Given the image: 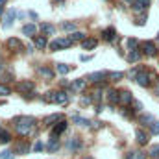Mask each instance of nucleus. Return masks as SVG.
Masks as SVG:
<instances>
[{
	"label": "nucleus",
	"mask_w": 159,
	"mask_h": 159,
	"mask_svg": "<svg viewBox=\"0 0 159 159\" xmlns=\"http://www.w3.org/2000/svg\"><path fill=\"white\" fill-rule=\"evenodd\" d=\"M126 44H128V48H129V50H137L135 46H137L139 43H137V39H128V41H126Z\"/></svg>",
	"instance_id": "e433bc0d"
},
{
	"label": "nucleus",
	"mask_w": 159,
	"mask_h": 159,
	"mask_svg": "<svg viewBox=\"0 0 159 159\" xmlns=\"http://www.w3.org/2000/svg\"><path fill=\"white\" fill-rule=\"evenodd\" d=\"M43 100H44L46 104H56V91H50V93H46V94L43 96Z\"/></svg>",
	"instance_id": "bb28decb"
},
{
	"label": "nucleus",
	"mask_w": 159,
	"mask_h": 159,
	"mask_svg": "<svg viewBox=\"0 0 159 159\" xmlns=\"http://www.w3.org/2000/svg\"><path fill=\"white\" fill-rule=\"evenodd\" d=\"M56 70H57L59 74H69V72H70V67L65 65V63H57V65H56Z\"/></svg>",
	"instance_id": "a878e982"
},
{
	"label": "nucleus",
	"mask_w": 159,
	"mask_h": 159,
	"mask_svg": "<svg viewBox=\"0 0 159 159\" xmlns=\"http://www.w3.org/2000/svg\"><path fill=\"white\" fill-rule=\"evenodd\" d=\"M83 159H93V157H83Z\"/></svg>",
	"instance_id": "3c124183"
},
{
	"label": "nucleus",
	"mask_w": 159,
	"mask_h": 159,
	"mask_svg": "<svg viewBox=\"0 0 159 159\" xmlns=\"http://www.w3.org/2000/svg\"><path fill=\"white\" fill-rule=\"evenodd\" d=\"M126 159H144V154L143 152H129Z\"/></svg>",
	"instance_id": "72a5a7b5"
},
{
	"label": "nucleus",
	"mask_w": 159,
	"mask_h": 159,
	"mask_svg": "<svg viewBox=\"0 0 159 159\" xmlns=\"http://www.w3.org/2000/svg\"><path fill=\"white\" fill-rule=\"evenodd\" d=\"M13 157V152L11 150H4L2 154H0V159H11Z\"/></svg>",
	"instance_id": "58836bf2"
},
{
	"label": "nucleus",
	"mask_w": 159,
	"mask_h": 159,
	"mask_svg": "<svg viewBox=\"0 0 159 159\" xmlns=\"http://www.w3.org/2000/svg\"><path fill=\"white\" fill-rule=\"evenodd\" d=\"M65 148H67V152H78L80 148H81V141H80L78 137L69 139V141H67V144H65Z\"/></svg>",
	"instance_id": "0eeeda50"
},
{
	"label": "nucleus",
	"mask_w": 159,
	"mask_h": 159,
	"mask_svg": "<svg viewBox=\"0 0 159 159\" xmlns=\"http://www.w3.org/2000/svg\"><path fill=\"white\" fill-rule=\"evenodd\" d=\"M131 104H133L135 111H143V104H141V102H131Z\"/></svg>",
	"instance_id": "79ce46f5"
},
{
	"label": "nucleus",
	"mask_w": 159,
	"mask_h": 159,
	"mask_svg": "<svg viewBox=\"0 0 159 159\" xmlns=\"http://www.w3.org/2000/svg\"><path fill=\"white\" fill-rule=\"evenodd\" d=\"M135 137H137V143L141 144V146H144L146 143H148V135L143 131V129H137V133H135Z\"/></svg>",
	"instance_id": "a211bd4d"
},
{
	"label": "nucleus",
	"mask_w": 159,
	"mask_h": 159,
	"mask_svg": "<svg viewBox=\"0 0 159 159\" xmlns=\"http://www.w3.org/2000/svg\"><path fill=\"white\" fill-rule=\"evenodd\" d=\"M135 81L141 85V87H148L150 83H152V80H150V72H146L144 69L137 74V78H135Z\"/></svg>",
	"instance_id": "20e7f679"
},
{
	"label": "nucleus",
	"mask_w": 159,
	"mask_h": 159,
	"mask_svg": "<svg viewBox=\"0 0 159 159\" xmlns=\"http://www.w3.org/2000/svg\"><path fill=\"white\" fill-rule=\"evenodd\" d=\"M56 150H59V141L57 139H50V144H48V152H56Z\"/></svg>",
	"instance_id": "c85d7f7f"
},
{
	"label": "nucleus",
	"mask_w": 159,
	"mask_h": 159,
	"mask_svg": "<svg viewBox=\"0 0 159 159\" xmlns=\"http://www.w3.org/2000/svg\"><path fill=\"white\" fill-rule=\"evenodd\" d=\"M141 48H143V54H146V56H156L157 54V48H156V44L152 43V41H144L143 44H141Z\"/></svg>",
	"instance_id": "39448f33"
},
{
	"label": "nucleus",
	"mask_w": 159,
	"mask_h": 159,
	"mask_svg": "<svg viewBox=\"0 0 159 159\" xmlns=\"http://www.w3.org/2000/svg\"><path fill=\"white\" fill-rule=\"evenodd\" d=\"M41 32L44 34V35H54V32H56V28L52 26V24H41Z\"/></svg>",
	"instance_id": "5701e85b"
},
{
	"label": "nucleus",
	"mask_w": 159,
	"mask_h": 159,
	"mask_svg": "<svg viewBox=\"0 0 159 159\" xmlns=\"http://www.w3.org/2000/svg\"><path fill=\"white\" fill-rule=\"evenodd\" d=\"M35 32H37L35 24H24L22 26V34L24 35H35Z\"/></svg>",
	"instance_id": "4be33fe9"
},
{
	"label": "nucleus",
	"mask_w": 159,
	"mask_h": 159,
	"mask_svg": "<svg viewBox=\"0 0 159 159\" xmlns=\"http://www.w3.org/2000/svg\"><path fill=\"white\" fill-rule=\"evenodd\" d=\"M152 159H159V157H152Z\"/></svg>",
	"instance_id": "5fc2aeb1"
},
{
	"label": "nucleus",
	"mask_w": 159,
	"mask_h": 159,
	"mask_svg": "<svg viewBox=\"0 0 159 159\" xmlns=\"http://www.w3.org/2000/svg\"><path fill=\"white\" fill-rule=\"evenodd\" d=\"M43 148H44V144H43L41 141H37V143H35V146H34V150H35V152H41Z\"/></svg>",
	"instance_id": "a19ab883"
},
{
	"label": "nucleus",
	"mask_w": 159,
	"mask_h": 159,
	"mask_svg": "<svg viewBox=\"0 0 159 159\" xmlns=\"http://www.w3.org/2000/svg\"><path fill=\"white\" fill-rule=\"evenodd\" d=\"M2 13H4V7H0V17H2Z\"/></svg>",
	"instance_id": "09e8293b"
},
{
	"label": "nucleus",
	"mask_w": 159,
	"mask_h": 159,
	"mask_svg": "<svg viewBox=\"0 0 159 159\" xmlns=\"http://www.w3.org/2000/svg\"><path fill=\"white\" fill-rule=\"evenodd\" d=\"M72 122H76L78 126H83V128H87V126L91 124V122H89L87 119H81V117H80V115H76V113L72 115Z\"/></svg>",
	"instance_id": "b1692460"
},
{
	"label": "nucleus",
	"mask_w": 159,
	"mask_h": 159,
	"mask_svg": "<svg viewBox=\"0 0 159 159\" xmlns=\"http://www.w3.org/2000/svg\"><path fill=\"white\" fill-rule=\"evenodd\" d=\"M126 2H133V0H126Z\"/></svg>",
	"instance_id": "603ef678"
},
{
	"label": "nucleus",
	"mask_w": 159,
	"mask_h": 159,
	"mask_svg": "<svg viewBox=\"0 0 159 159\" xmlns=\"http://www.w3.org/2000/svg\"><path fill=\"white\" fill-rule=\"evenodd\" d=\"M9 93H11V91H9V87H6V85H2V83H0V94H2V96H7Z\"/></svg>",
	"instance_id": "ea45409f"
},
{
	"label": "nucleus",
	"mask_w": 159,
	"mask_h": 159,
	"mask_svg": "<svg viewBox=\"0 0 159 159\" xmlns=\"http://www.w3.org/2000/svg\"><path fill=\"white\" fill-rule=\"evenodd\" d=\"M9 141H11V135L6 129H0V143H9Z\"/></svg>",
	"instance_id": "2f4dec72"
},
{
	"label": "nucleus",
	"mask_w": 159,
	"mask_h": 159,
	"mask_svg": "<svg viewBox=\"0 0 159 159\" xmlns=\"http://www.w3.org/2000/svg\"><path fill=\"white\" fill-rule=\"evenodd\" d=\"M107 78L111 81H119V80L124 78V72H107Z\"/></svg>",
	"instance_id": "c756f323"
},
{
	"label": "nucleus",
	"mask_w": 159,
	"mask_h": 159,
	"mask_svg": "<svg viewBox=\"0 0 159 159\" xmlns=\"http://www.w3.org/2000/svg\"><path fill=\"white\" fill-rule=\"evenodd\" d=\"M39 74L43 76V78H46V80L54 78V70H52V69H48V67H39Z\"/></svg>",
	"instance_id": "412c9836"
},
{
	"label": "nucleus",
	"mask_w": 159,
	"mask_h": 159,
	"mask_svg": "<svg viewBox=\"0 0 159 159\" xmlns=\"http://www.w3.org/2000/svg\"><path fill=\"white\" fill-rule=\"evenodd\" d=\"M4 70V61H2V57H0V72Z\"/></svg>",
	"instance_id": "a18cd8bd"
},
{
	"label": "nucleus",
	"mask_w": 159,
	"mask_h": 159,
	"mask_svg": "<svg viewBox=\"0 0 159 159\" xmlns=\"http://www.w3.org/2000/svg\"><path fill=\"white\" fill-rule=\"evenodd\" d=\"M61 120H63V115H57V113H56V115H48L46 119L43 120V124H44V126H52L54 122H61Z\"/></svg>",
	"instance_id": "dca6fc26"
},
{
	"label": "nucleus",
	"mask_w": 159,
	"mask_h": 159,
	"mask_svg": "<svg viewBox=\"0 0 159 159\" xmlns=\"http://www.w3.org/2000/svg\"><path fill=\"white\" fill-rule=\"evenodd\" d=\"M11 78H13V74H4V81H11Z\"/></svg>",
	"instance_id": "c03bdc74"
},
{
	"label": "nucleus",
	"mask_w": 159,
	"mask_h": 159,
	"mask_svg": "<svg viewBox=\"0 0 159 159\" xmlns=\"http://www.w3.org/2000/svg\"><path fill=\"white\" fill-rule=\"evenodd\" d=\"M69 102V94L65 91H56V104H67Z\"/></svg>",
	"instance_id": "f3484780"
},
{
	"label": "nucleus",
	"mask_w": 159,
	"mask_h": 159,
	"mask_svg": "<svg viewBox=\"0 0 159 159\" xmlns=\"http://www.w3.org/2000/svg\"><path fill=\"white\" fill-rule=\"evenodd\" d=\"M61 30H65V32H74V30H76V24H74V22H63V24H61Z\"/></svg>",
	"instance_id": "7c9ffc66"
},
{
	"label": "nucleus",
	"mask_w": 159,
	"mask_h": 159,
	"mask_svg": "<svg viewBox=\"0 0 159 159\" xmlns=\"http://www.w3.org/2000/svg\"><path fill=\"white\" fill-rule=\"evenodd\" d=\"M17 17V11L15 9H9L6 15H4V22H2V26H4V30H9L11 28V24H13V19Z\"/></svg>",
	"instance_id": "423d86ee"
},
{
	"label": "nucleus",
	"mask_w": 159,
	"mask_h": 159,
	"mask_svg": "<svg viewBox=\"0 0 159 159\" xmlns=\"http://www.w3.org/2000/svg\"><path fill=\"white\" fill-rule=\"evenodd\" d=\"M141 59V52L139 50H131L129 54H128V61L129 63H135V61H139Z\"/></svg>",
	"instance_id": "393cba45"
},
{
	"label": "nucleus",
	"mask_w": 159,
	"mask_h": 159,
	"mask_svg": "<svg viewBox=\"0 0 159 159\" xmlns=\"http://www.w3.org/2000/svg\"><path fill=\"white\" fill-rule=\"evenodd\" d=\"M6 2H7V0H0V7H2V6H4Z\"/></svg>",
	"instance_id": "49530a36"
},
{
	"label": "nucleus",
	"mask_w": 159,
	"mask_h": 159,
	"mask_svg": "<svg viewBox=\"0 0 159 159\" xmlns=\"http://www.w3.org/2000/svg\"><path fill=\"white\" fill-rule=\"evenodd\" d=\"M157 43H159V35H157Z\"/></svg>",
	"instance_id": "864d4df0"
},
{
	"label": "nucleus",
	"mask_w": 159,
	"mask_h": 159,
	"mask_svg": "<svg viewBox=\"0 0 159 159\" xmlns=\"http://www.w3.org/2000/svg\"><path fill=\"white\" fill-rule=\"evenodd\" d=\"M150 133H152V135H159V122H154V124L150 126Z\"/></svg>",
	"instance_id": "4c0bfd02"
},
{
	"label": "nucleus",
	"mask_w": 159,
	"mask_h": 159,
	"mask_svg": "<svg viewBox=\"0 0 159 159\" xmlns=\"http://www.w3.org/2000/svg\"><path fill=\"white\" fill-rule=\"evenodd\" d=\"M104 78H107V72H93V74L87 76V80L93 81V83H102V81H106Z\"/></svg>",
	"instance_id": "9d476101"
},
{
	"label": "nucleus",
	"mask_w": 159,
	"mask_h": 159,
	"mask_svg": "<svg viewBox=\"0 0 159 159\" xmlns=\"http://www.w3.org/2000/svg\"><path fill=\"white\" fill-rule=\"evenodd\" d=\"M131 102H133V96H131V93H129V91H120L119 104H122V106H128V104H131Z\"/></svg>",
	"instance_id": "9b49d317"
},
{
	"label": "nucleus",
	"mask_w": 159,
	"mask_h": 159,
	"mask_svg": "<svg viewBox=\"0 0 159 159\" xmlns=\"http://www.w3.org/2000/svg\"><path fill=\"white\" fill-rule=\"evenodd\" d=\"M85 39V34H81V32H74V35H70V41L74 43V41H81Z\"/></svg>",
	"instance_id": "c9c22d12"
},
{
	"label": "nucleus",
	"mask_w": 159,
	"mask_h": 159,
	"mask_svg": "<svg viewBox=\"0 0 159 159\" xmlns=\"http://www.w3.org/2000/svg\"><path fill=\"white\" fill-rule=\"evenodd\" d=\"M87 104H91V98L87 96V98H81V106H87Z\"/></svg>",
	"instance_id": "37998d69"
},
{
	"label": "nucleus",
	"mask_w": 159,
	"mask_h": 159,
	"mask_svg": "<svg viewBox=\"0 0 159 159\" xmlns=\"http://www.w3.org/2000/svg\"><path fill=\"white\" fill-rule=\"evenodd\" d=\"M46 44H48V43H46V37H44V35H37V37H35V46H37L39 50H43Z\"/></svg>",
	"instance_id": "cd10ccee"
},
{
	"label": "nucleus",
	"mask_w": 159,
	"mask_h": 159,
	"mask_svg": "<svg viewBox=\"0 0 159 159\" xmlns=\"http://www.w3.org/2000/svg\"><path fill=\"white\" fill-rule=\"evenodd\" d=\"M119 98H120V93H117L115 89H111V91H107V102H109L111 106H115V104H119Z\"/></svg>",
	"instance_id": "2eb2a0df"
},
{
	"label": "nucleus",
	"mask_w": 159,
	"mask_h": 159,
	"mask_svg": "<svg viewBox=\"0 0 159 159\" xmlns=\"http://www.w3.org/2000/svg\"><path fill=\"white\" fill-rule=\"evenodd\" d=\"M72 44V41H70V37H61V39H56L50 43V50H65V48H69Z\"/></svg>",
	"instance_id": "f03ea898"
},
{
	"label": "nucleus",
	"mask_w": 159,
	"mask_h": 159,
	"mask_svg": "<svg viewBox=\"0 0 159 159\" xmlns=\"http://www.w3.org/2000/svg\"><path fill=\"white\" fill-rule=\"evenodd\" d=\"M15 89H17L19 93H26V94H28V91H34V83L28 81V80H26V81H19V83L15 85Z\"/></svg>",
	"instance_id": "6e6552de"
},
{
	"label": "nucleus",
	"mask_w": 159,
	"mask_h": 159,
	"mask_svg": "<svg viewBox=\"0 0 159 159\" xmlns=\"http://www.w3.org/2000/svg\"><path fill=\"white\" fill-rule=\"evenodd\" d=\"M54 2H63V0H54Z\"/></svg>",
	"instance_id": "8fccbe9b"
},
{
	"label": "nucleus",
	"mask_w": 159,
	"mask_h": 159,
	"mask_svg": "<svg viewBox=\"0 0 159 159\" xmlns=\"http://www.w3.org/2000/svg\"><path fill=\"white\" fill-rule=\"evenodd\" d=\"M102 37L106 41H109V43H113V41L117 39V32H115V28H106L104 32H102Z\"/></svg>",
	"instance_id": "f8f14e48"
},
{
	"label": "nucleus",
	"mask_w": 159,
	"mask_h": 159,
	"mask_svg": "<svg viewBox=\"0 0 159 159\" xmlns=\"http://www.w3.org/2000/svg\"><path fill=\"white\" fill-rule=\"evenodd\" d=\"M6 44H7L11 50H15V52H22V50H24V44H22L19 39H15V37H9Z\"/></svg>",
	"instance_id": "1a4fd4ad"
},
{
	"label": "nucleus",
	"mask_w": 159,
	"mask_h": 159,
	"mask_svg": "<svg viewBox=\"0 0 159 159\" xmlns=\"http://www.w3.org/2000/svg\"><path fill=\"white\" fill-rule=\"evenodd\" d=\"M96 44H98V41L96 39H83V43H81V46L85 48V50H93V48H96Z\"/></svg>",
	"instance_id": "aec40b11"
},
{
	"label": "nucleus",
	"mask_w": 159,
	"mask_h": 159,
	"mask_svg": "<svg viewBox=\"0 0 159 159\" xmlns=\"http://www.w3.org/2000/svg\"><path fill=\"white\" fill-rule=\"evenodd\" d=\"M85 85H87V80H76L74 83H70V89L72 91H83Z\"/></svg>",
	"instance_id": "6ab92c4d"
},
{
	"label": "nucleus",
	"mask_w": 159,
	"mask_h": 159,
	"mask_svg": "<svg viewBox=\"0 0 159 159\" xmlns=\"http://www.w3.org/2000/svg\"><path fill=\"white\" fill-rule=\"evenodd\" d=\"M148 156H150V157H159V144H154V146L150 148Z\"/></svg>",
	"instance_id": "f704fd0d"
},
{
	"label": "nucleus",
	"mask_w": 159,
	"mask_h": 159,
	"mask_svg": "<svg viewBox=\"0 0 159 159\" xmlns=\"http://www.w3.org/2000/svg\"><path fill=\"white\" fill-rule=\"evenodd\" d=\"M156 94L159 96V83H157V87H156Z\"/></svg>",
	"instance_id": "de8ad7c7"
},
{
	"label": "nucleus",
	"mask_w": 159,
	"mask_h": 159,
	"mask_svg": "<svg viewBox=\"0 0 159 159\" xmlns=\"http://www.w3.org/2000/svg\"><path fill=\"white\" fill-rule=\"evenodd\" d=\"M150 6V0H133V11H144Z\"/></svg>",
	"instance_id": "ddd939ff"
},
{
	"label": "nucleus",
	"mask_w": 159,
	"mask_h": 159,
	"mask_svg": "<svg viewBox=\"0 0 159 159\" xmlns=\"http://www.w3.org/2000/svg\"><path fill=\"white\" fill-rule=\"evenodd\" d=\"M28 152H30V143H28V141H19V143L13 144V154L24 156V154H28Z\"/></svg>",
	"instance_id": "7ed1b4c3"
},
{
	"label": "nucleus",
	"mask_w": 159,
	"mask_h": 159,
	"mask_svg": "<svg viewBox=\"0 0 159 159\" xmlns=\"http://www.w3.org/2000/svg\"><path fill=\"white\" fill-rule=\"evenodd\" d=\"M65 129H67V122H65V120H61V122H59V124H56V128L52 129V137H54V139H57V135H59V133H63Z\"/></svg>",
	"instance_id": "4468645a"
},
{
	"label": "nucleus",
	"mask_w": 159,
	"mask_h": 159,
	"mask_svg": "<svg viewBox=\"0 0 159 159\" xmlns=\"http://www.w3.org/2000/svg\"><path fill=\"white\" fill-rule=\"evenodd\" d=\"M139 122H141V124H150V126H152V124H154V117H152V115H143V117L139 119Z\"/></svg>",
	"instance_id": "473e14b6"
},
{
	"label": "nucleus",
	"mask_w": 159,
	"mask_h": 159,
	"mask_svg": "<svg viewBox=\"0 0 159 159\" xmlns=\"http://www.w3.org/2000/svg\"><path fill=\"white\" fill-rule=\"evenodd\" d=\"M15 129L19 135H32L35 129V119L34 117H17L15 119Z\"/></svg>",
	"instance_id": "f257e3e1"
}]
</instances>
